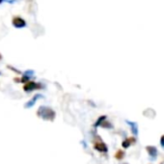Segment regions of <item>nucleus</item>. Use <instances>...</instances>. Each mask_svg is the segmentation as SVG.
<instances>
[{"label":"nucleus","instance_id":"nucleus-12","mask_svg":"<svg viewBox=\"0 0 164 164\" xmlns=\"http://www.w3.org/2000/svg\"><path fill=\"white\" fill-rule=\"evenodd\" d=\"M160 146H161V148L164 150V134L161 136L160 138Z\"/></svg>","mask_w":164,"mask_h":164},{"label":"nucleus","instance_id":"nucleus-11","mask_svg":"<svg viewBox=\"0 0 164 164\" xmlns=\"http://www.w3.org/2000/svg\"><path fill=\"white\" fill-rule=\"evenodd\" d=\"M99 127H104V128H112L113 127V126L111 125V123H109L108 121H106V120H104L103 123H101V125Z\"/></svg>","mask_w":164,"mask_h":164},{"label":"nucleus","instance_id":"nucleus-8","mask_svg":"<svg viewBox=\"0 0 164 164\" xmlns=\"http://www.w3.org/2000/svg\"><path fill=\"white\" fill-rule=\"evenodd\" d=\"M135 142H136V139H135V137H131V138H127L123 141L122 143V147L124 149H127L129 148L132 144H135Z\"/></svg>","mask_w":164,"mask_h":164},{"label":"nucleus","instance_id":"nucleus-5","mask_svg":"<svg viewBox=\"0 0 164 164\" xmlns=\"http://www.w3.org/2000/svg\"><path fill=\"white\" fill-rule=\"evenodd\" d=\"M44 98V96H42L41 94H36V95H34L33 96V98L31 99H29L27 101V103L24 104V107L25 108H31V107H33L34 105H35V103H37V100L39 99H42Z\"/></svg>","mask_w":164,"mask_h":164},{"label":"nucleus","instance_id":"nucleus-9","mask_svg":"<svg viewBox=\"0 0 164 164\" xmlns=\"http://www.w3.org/2000/svg\"><path fill=\"white\" fill-rule=\"evenodd\" d=\"M125 155H126V152H124V151H122V150H119V151H117V152L115 154V158L116 159H118V160H122L124 157H125Z\"/></svg>","mask_w":164,"mask_h":164},{"label":"nucleus","instance_id":"nucleus-17","mask_svg":"<svg viewBox=\"0 0 164 164\" xmlns=\"http://www.w3.org/2000/svg\"><path fill=\"white\" fill-rule=\"evenodd\" d=\"M0 75H1V72H0Z\"/></svg>","mask_w":164,"mask_h":164},{"label":"nucleus","instance_id":"nucleus-7","mask_svg":"<svg viewBox=\"0 0 164 164\" xmlns=\"http://www.w3.org/2000/svg\"><path fill=\"white\" fill-rule=\"evenodd\" d=\"M126 123L129 127H131V131L132 134L134 135V137L138 136V125H137V123L131 122V121H126Z\"/></svg>","mask_w":164,"mask_h":164},{"label":"nucleus","instance_id":"nucleus-6","mask_svg":"<svg viewBox=\"0 0 164 164\" xmlns=\"http://www.w3.org/2000/svg\"><path fill=\"white\" fill-rule=\"evenodd\" d=\"M94 149L97 150L99 152H108V148H107L106 144L104 142H103V141L96 142L95 145H94Z\"/></svg>","mask_w":164,"mask_h":164},{"label":"nucleus","instance_id":"nucleus-10","mask_svg":"<svg viewBox=\"0 0 164 164\" xmlns=\"http://www.w3.org/2000/svg\"><path fill=\"white\" fill-rule=\"evenodd\" d=\"M104 120H106V116L105 115H103V116H100L97 121H96V123L94 124V127H99L100 125H101V123H103Z\"/></svg>","mask_w":164,"mask_h":164},{"label":"nucleus","instance_id":"nucleus-14","mask_svg":"<svg viewBox=\"0 0 164 164\" xmlns=\"http://www.w3.org/2000/svg\"><path fill=\"white\" fill-rule=\"evenodd\" d=\"M4 1H5V0H0V4H2V3H3Z\"/></svg>","mask_w":164,"mask_h":164},{"label":"nucleus","instance_id":"nucleus-2","mask_svg":"<svg viewBox=\"0 0 164 164\" xmlns=\"http://www.w3.org/2000/svg\"><path fill=\"white\" fill-rule=\"evenodd\" d=\"M44 85L42 83H38L35 81H28L24 84L23 86V91L27 92V93H30L35 91V90H40V89H44Z\"/></svg>","mask_w":164,"mask_h":164},{"label":"nucleus","instance_id":"nucleus-3","mask_svg":"<svg viewBox=\"0 0 164 164\" xmlns=\"http://www.w3.org/2000/svg\"><path fill=\"white\" fill-rule=\"evenodd\" d=\"M12 24H13L14 27L20 29V28H23V27L26 26V21H25V19L20 18L19 16H14L13 19H12Z\"/></svg>","mask_w":164,"mask_h":164},{"label":"nucleus","instance_id":"nucleus-1","mask_svg":"<svg viewBox=\"0 0 164 164\" xmlns=\"http://www.w3.org/2000/svg\"><path fill=\"white\" fill-rule=\"evenodd\" d=\"M37 116L39 118L43 119V120H44V121L52 122L56 117V113L51 107L42 105V106H40L37 110Z\"/></svg>","mask_w":164,"mask_h":164},{"label":"nucleus","instance_id":"nucleus-4","mask_svg":"<svg viewBox=\"0 0 164 164\" xmlns=\"http://www.w3.org/2000/svg\"><path fill=\"white\" fill-rule=\"evenodd\" d=\"M146 151L148 152V155L150 156V160L155 161L156 160L157 155H158V151L157 148L155 146H147L146 147Z\"/></svg>","mask_w":164,"mask_h":164},{"label":"nucleus","instance_id":"nucleus-16","mask_svg":"<svg viewBox=\"0 0 164 164\" xmlns=\"http://www.w3.org/2000/svg\"><path fill=\"white\" fill-rule=\"evenodd\" d=\"M124 164H128V163H124Z\"/></svg>","mask_w":164,"mask_h":164},{"label":"nucleus","instance_id":"nucleus-13","mask_svg":"<svg viewBox=\"0 0 164 164\" xmlns=\"http://www.w3.org/2000/svg\"><path fill=\"white\" fill-rule=\"evenodd\" d=\"M8 68H9V69H11V70H13V72H16V73H19V75H20V73H21V72H19V70H16L15 68H13V67L8 66Z\"/></svg>","mask_w":164,"mask_h":164},{"label":"nucleus","instance_id":"nucleus-15","mask_svg":"<svg viewBox=\"0 0 164 164\" xmlns=\"http://www.w3.org/2000/svg\"><path fill=\"white\" fill-rule=\"evenodd\" d=\"M0 60H2V55L0 54Z\"/></svg>","mask_w":164,"mask_h":164}]
</instances>
